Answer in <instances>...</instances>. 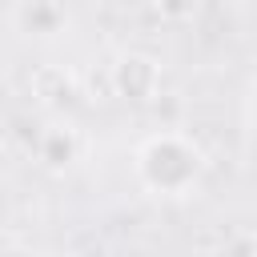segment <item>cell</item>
Segmentation results:
<instances>
[{
	"label": "cell",
	"instance_id": "6da1fadb",
	"mask_svg": "<svg viewBox=\"0 0 257 257\" xmlns=\"http://www.w3.org/2000/svg\"><path fill=\"white\" fill-rule=\"evenodd\" d=\"M201 169H205L201 149L177 128L145 137L133 153V173L149 197H185L201 181Z\"/></svg>",
	"mask_w": 257,
	"mask_h": 257
},
{
	"label": "cell",
	"instance_id": "7a4b0ae2",
	"mask_svg": "<svg viewBox=\"0 0 257 257\" xmlns=\"http://www.w3.org/2000/svg\"><path fill=\"white\" fill-rule=\"evenodd\" d=\"M108 88L128 104H153L161 96V60L149 52H124L108 68Z\"/></svg>",
	"mask_w": 257,
	"mask_h": 257
},
{
	"label": "cell",
	"instance_id": "3957f363",
	"mask_svg": "<svg viewBox=\"0 0 257 257\" xmlns=\"http://www.w3.org/2000/svg\"><path fill=\"white\" fill-rule=\"evenodd\" d=\"M32 96L48 108V112H72L76 104H80V84H76V76L68 72V68H60V64H40L36 72H32Z\"/></svg>",
	"mask_w": 257,
	"mask_h": 257
},
{
	"label": "cell",
	"instance_id": "277c9868",
	"mask_svg": "<svg viewBox=\"0 0 257 257\" xmlns=\"http://www.w3.org/2000/svg\"><path fill=\"white\" fill-rule=\"evenodd\" d=\"M80 157V137L72 124H44L36 133V161L48 173H64Z\"/></svg>",
	"mask_w": 257,
	"mask_h": 257
},
{
	"label": "cell",
	"instance_id": "5b68a950",
	"mask_svg": "<svg viewBox=\"0 0 257 257\" xmlns=\"http://www.w3.org/2000/svg\"><path fill=\"white\" fill-rule=\"evenodd\" d=\"M64 24H68V12L56 0H28L20 8V28L28 36H56Z\"/></svg>",
	"mask_w": 257,
	"mask_h": 257
},
{
	"label": "cell",
	"instance_id": "8992f818",
	"mask_svg": "<svg viewBox=\"0 0 257 257\" xmlns=\"http://www.w3.org/2000/svg\"><path fill=\"white\" fill-rule=\"evenodd\" d=\"M153 12L169 24H185V20H193L197 0H153Z\"/></svg>",
	"mask_w": 257,
	"mask_h": 257
},
{
	"label": "cell",
	"instance_id": "52a82bcc",
	"mask_svg": "<svg viewBox=\"0 0 257 257\" xmlns=\"http://www.w3.org/2000/svg\"><path fill=\"white\" fill-rule=\"evenodd\" d=\"M249 116H253V124H257V80H253V88H249Z\"/></svg>",
	"mask_w": 257,
	"mask_h": 257
},
{
	"label": "cell",
	"instance_id": "ba28073f",
	"mask_svg": "<svg viewBox=\"0 0 257 257\" xmlns=\"http://www.w3.org/2000/svg\"><path fill=\"white\" fill-rule=\"evenodd\" d=\"M253 245H257V233H253Z\"/></svg>",
	"mask_w": 257,
	"mask_h": 257
},
{
	"label": "cell",
	"instance_id": "9c48e42d",
	"mask_svg": "<svg viewBox=\"0 0 257 257\" xmlns=\"http://www.w3.org/2000/svg\"><path fill=\"white\" fill-rule=\"evenodd\" d=\"M253 177H257V169H253Z\"/></svg>",
	"mask_w": 257,
	"mask_h": 257
},
{
	"label": "cell",
	"instance_id": "30bf717a",
	"mask_svg": "<svg viewBox=\"0 0 257 257\" xmlns=\"http://www.w3.org/2000/svg\"><path fill=\"white\" fill-rule=\"evenodd\" d=\"M88 4H92V0H88Z\"/></svg>",
	"mask_w": 257,
	"mask_h": 257
}]
</instances>
